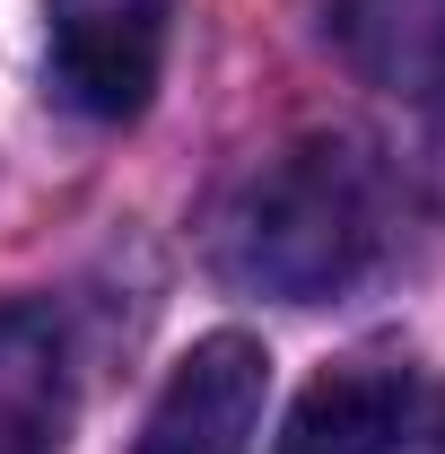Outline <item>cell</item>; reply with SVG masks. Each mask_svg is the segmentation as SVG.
Segmentation results:
<instances>
[{
  "instance_id": "cell-1",
  "label": "cell",
  "mask_w": 445,
  "mask_h": 454,
  "mask_svg": "<svg viewBox=\"0 0 445 454\" xmlns=\"http://www.w3.org/2000/svg\"><path fill=\"white\" fill-rule=\"evenodd\" d=\"M393 236L385 210V175L358 140H297L279 149L271 167L254 175L219 219V271L254 297H288V306H315L340 297L349 280L376 271Z\"/></svg>"
},
{
  "instance_id": "cell-2",
  "label": "cell",
  "mask_w": 445,
  "mask_h": 454,
  "mask_svg": "<svg viewBox=\"0 0 445 454\" xmlns=\"http://www.w3.org/2000/svg\"><path fill=\"white\" fill-rule=\"evenodd\" d=\"M175 0H44V79L88 122H131L158 97Z\"/></svg>"
},
{
  "instance_id": "cell-3",
  "label": "cell",
  "mask_w": 445,
  "mask_h": 454,
  "mask_svg": "<svg viewBox=\"0 0 445 454\" xmlns=\"http://www.w3.org/2000/svg\"><path fill=\"white\" fill-rule=\"evenodd\" d=\"M262 394H271V349L254 333L192 340L131 454H245L262 428Z\"/></svg>"
},
{
  "instance_id": "cell-4",
  "label": "cell",
  "mask_w": 445,
  "mask_h": 454,
  "mask_svg": "<svg viewBox=\"0 0 445 454\" xmlns=\"http://www.w3.org/2000/svg\"><path fill=\"white\" fill-rule=\"evenodd\" d=\"M70 411V333L53 306H0V454H61Z\"/></svg>"
},
{
  "instance_id": "cell-5",
  "label": "cell",
  "mask_w": 445,
  "mask_h": 454,
  "mask_svg": "<svg viewBox=\"0 0 445 454\" xmlns=\"http://www.w3.org/2000/svg\"><path fill=\"white\" fill-rule=\"evenodd\" d=\"M402 428H410V376L376 367V358H349V367H324L297 394L271 454H402Z\"/></svg>"
},
{
  "instance_id": "cell-6",
  "label": "cell",
  "mask_w": 445,
  "mask_h": 454,
  "mask_svg": "<svg viewBox=\"0 0 445 454\" xmlns=\"http://www.w3.org/2000/svg\"><path fill=\"white\" fill-rule=\"evenodd\" d=\"M332 35L367 88L445 114V0H332Z\"/></svg>"
}]
</instances>
